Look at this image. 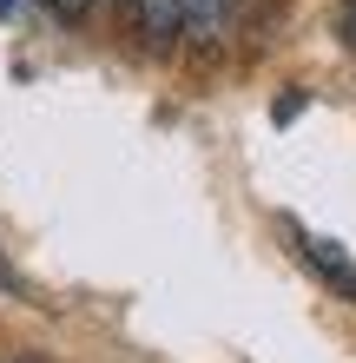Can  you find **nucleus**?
<instances>
[{
	"label": "nucleus",
	"mask_w": 356,
	"mask_h": 363,
	"mask_svg": "<svg viewBox=\"0 0 356 363\" xmlns=\"http://www.w3.org/2000/svg\"><path fill=\"white\" fill-rule=\"evenodd\" d=\"M284 231H290V245H297V258L317 271V284L330 297H343V304H356V264H350V251L317 238V231H304V225H284Z\"/></svg>",
	"instance_id": "nucleus-1"
},
{
	"label": "nucleus",
	"mask_w": 356,
	"mask_h": 363,
	"mask_svg": "<svg viewBox=\"0 0 356 363\" xmlns=\"http://www.w3.org/2000/svg\"><path fill=\"white\" fill-rule=\"evenodd\" d=\"M132 13H139V40L152 53H172L185 40V0H132Z\"/></svg>",
	"instance_id": "nucleus-2"
},
{
	"label": "nucleus",
	"mask_w": 356,
	"mask_h": 363,
	"mask_svg": "<svg viewBox=\"0 0 356 363\" xmlns=\"http://www.w3.org/2000/svg\"><path fill=\"white\" fill-rule=\"evenodd\" d=\"M238 20V0H185V33L198 40V47H212V40L231 33Z\"/></svg>",
	"instance_id": "nucleus-3"
},
{
	"label": "nucleus",
	"mask_w": 356,
	"mask_h": 363,
	"mask_svg": "<svg viewBox=\"0 0 356 363\" xmlns=\"http://www.w3.org/2000/svg\"><path fill=\"white\" fill-rule=\"evenodd\" d=\"M47 13H53V20H67V27H79V20L93 13V0H47Z\"/></svg>",
	"instance_id": "nucleus-4"
},
{
	"label": "nucleus",
	"mask_w": 356,
	"mask_h": 363,
	"mask_svg": "<svg viewBox=\"0 0 356 363\" xmlns=\"http://www.w3.org/2000/svg\"><path fill=\"white\" fill-rule=\"evenodd\" d=\"M337 27H343V40L356 47V0H343V7H337Z\"/></svg>",
	"instance_id": "nucleus-5"
},
{
	"label": "nucleus",
	"mask_w": 356,
	"mask_h": 363,
	"mask_svg": "<svg viewBox=\"0 0 356 363\" xmlns=\"http://www.w3.org/2000/svg\"><path fill=\"white\" fill-rule=\"evenodd\" d=\"M13 7H20V0H0V20H7V13H13Z\"/></svg>",
	"instance_id": "nucleus-6"
},
{
	"label": "nucleus",
	"mask_w": 356,
	"mask_h": 363,
	"mask_svg": "<svg viewBox=\"0 0 356 363\" xmlns=\"http://www.w3.org/2000/svg\"><path fill=\"white\" fill-rule=\"evenodd\" d=\"M13 363H47V357H13Z\"/></svg>",
	"instance_id": "nucleus-7"
},
{
	"label": "nucleus",
	"mask_w": 356,
	"mask_h": 363,
	"mask_svg": "<svg viewBox=\"0 0 356 363\" xmlns=\"http://www.w3.org/2000/svg\"><path fill=\"white\" fill-rule=\"evenodd\" d=\"M113 7H132V0H113Z\"/></svg>",
	"instance_id": "nucleus-8"
}]
</instances>
